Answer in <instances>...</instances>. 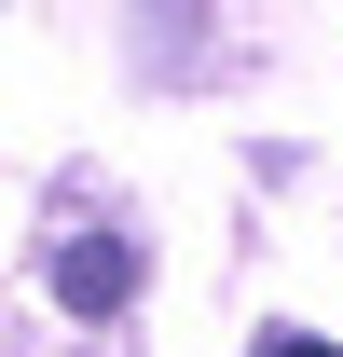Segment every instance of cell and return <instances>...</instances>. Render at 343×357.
Returning <instances> with one entry per match:
<instances>
[{
	"instance_id": "cell-1",
	"label": "cell",
	"mask_w": 343,
	"mask_h": 357,
	"mask_svg": "<svg viewBox=\"0 0 343 357\" xmlns=\"http://www.w3.org/2000/svg\"><path fill=\"white\" fill-rule=\"evenodd\" d=\"M55 303L69 316H124L137 303V248L124 234H69V248H55Z\"/></svg>"
},
{
	"instance_id": "cell-2",
	"label": "cell",
	"mask_w": 343,
	"mask_h": 357,
	"mask_svg": "<svg viewBox=\"0 0 343 357\" xmlns=\"http://www.w3.org/2000/svg\"><path fill=\"white\" fill-rule=\"evenodd\" d=\"M261 357H343V344H302V330H289V344H261Z\"/></svg>"
}]
</instances>
